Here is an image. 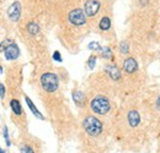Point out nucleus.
<instances>
[{"mask_svg": "<svg viewBox=\"0 0 160 153\" xmlns=\"http://www.w3.org/2000/svg\"><path fill=\"white\" fill-rule=\"evenodd\" d=\"M27 31H28L30 35L36 36V35L40 32V26H38L36 22H30V23L27 25Z\"/></svg>", "mask_w": 160, "mask_h": 153, "instance_id": "nucleus-15", "label": "nucleus"}, {"mask_svg": "<svg viewBox=\"0 0 160 153\" xmlns=\"http://www.w3.org/2000/svg\"><path fill=\"white\" fill-rule=\"evenodd\" d=\"M53 59H54L56 61H58V63L62 61V55H60V53L58 52V50H56V52L53 53Z\"/></svg>", "mask_w": 160, "mask_h": 153, "instance_id": "nucleus-23", "label": "nucleus"}, {"mask_svg": "<svg viewBox=\"0 0 160 153\" xmlns=\"http://www.w3.org/2000/svg\"><path fill=\"white\" fill-rule=\"evenodd\" d=\"M73 100H74V103L77 105L82 107L84 103H85V96H84V93L80 92V91H74L73 92Z\"/></svg>", "mask_w": 160, "mask_h": 153, "instance_id": "nucleus-12", "label": "nucleus"}, {"mask_svg": "<svg viewBox=\"0 0 160 153\" xmlns=\"http://www.w3.org/2000/svg\"><path fill=\"white\" fill-rule=\"evenodd\" d=\"M90 107H91V110L94 113L99 115H105L107 114L111 109V104H110V100L106 98V97L98 96L95 97L91 103H90Z\"/></svg>", "mask_w": 160, "mask_h": 153, "instance_id": "nucleus-3", "label": "nucleus"}, {"mask_svg": "<svg viewBox=\"0 0 160 153\" xmlns=\"http://www.w3.org/2000/svg\"><path fill=\"white\" fill-rule=\"evenodd\" d=\"M4 95H5V86L2 83H0V97L2 98Z\"/></svg>", "mask_w": 160, "mask_h": 153, "instance_id": "nucleus-24", "label": "nucleus"}, {"mask_svg": "<svg viewBox=\"0 0 160 153\" xmlns=\"http://www.w3.org/2000/svg\"><path fill=\"white\" fill-rule=\"evenodd\" d=\"M120 50L122 54H128V52H129V48H128V43L127 42H122L120 44Z\"/></svg>", "mask_w": 160, "mask_h": 153, "instance_id": "nucleus-18", "label": "nucleus"}, {"mask_svg": "<svg viewBox=\"0 0 160 153\" xmlns=\"http://www.w3.org/2000/svg\"><path fill=\"white\" fill-rule=\"evenodd\" d=\"M139 1H140V6H147L149 0H139Z\"/></svg>", "mask_w": 160, "mask_h": 153, "instance_id": "nucleus-25", "label": "nucleus"}, {"mask_svg": "<svg viewBox=\"0 0 160 153\" xmlns=\"http://www.w3.org/2000/svg\"><path fill=\"white\" fill-rule=\"evenodd\" d=\"M1 74H2V67L0 66V75H1Z\"/></svg>", "mask_w": 160, "mask_h": 153, "instance_id": "nucleus-27", "label": "nucleus"}, {"mask_svg": "<svg viewBox=\"0 0 160 153\" xmlns=\"http://www.w3.org/2000/svg\"><path fill=\"white\" fill-rule=\"evenodd\" d=\"M0 153H5V151H4V150H1V148H0Z\"/></svg>", "mask_w": 160, "mask_h": 153, "instance_id": "nucleus-28", "label": "nucleus"}, {"mask_svg": "<svg viewBox=\"0 0 160 153\" xmlns=\"http://www.w3.org/2000/svg\"><path fill=\"white\" fill-rule=\"evenodd\" d=\"M123 70L127 72V74H133L138 70V64H137V60L134 58H127L124 61H123Z\"/></svg>", "mask_w": 160, "mask_h": 153, "instance_id": "nucleus-8", "label": "nucleus"}, {"mask_svg": "<svg viewBox=\"0 0 160 153\" xmlns=\"http://www.w3.org/2000/svg\"><path fill=\"white\" fill-rule=\"evenodd\" d=\"M4 55L6 60H16L20 57V49L15 43H12L4 50Z\"/></svg>", "mask_w": 160, "mask_h": 153, "instance_id": "nucleus-7", "label": "nucleus"}, {"mask_svg": "<svg viewBox=\"0 0 160 153\" xmlns=\"http://www.w3.org/2000/svg\"><path fill=\"white\" fill-rule=\"evenodd\" d=\"M21 153H35V151L32 150V147H30V146H22L20 148Z\"/></svg>", "mask_w": 160, "mask_h": 153, "instance_id": "nucleus-22", "label": "nucleus"}, {"mask_svg": "<svg viewBox=\"0 0 160 153\" xmlns=\"http://www.w3.org/2000/svg\"><path fill=\"white\" fill-rule=\"evenodd\" d=\"M157 108H158V110H160V96L158 98V100H157Z\"/></svg>", "mask_w": 160, "mask_h": 153, "instance_id": "nucleus-26", "label": "nucleus"}, {"mask_svg": "<svg viewBox=\"0 0 160 153\" xmlns=\"http://www.w3.org/2000/svg\"><path fill=\"white\" fill-rule=\"evenodd\" d=\"M99 27H100L101 31H108L111 28V20H110V17H102L100 20Z\"/></svg>", "mask_w": 160, "mask_h": 153, "instance_id": "nucleus-14", "label": "nucleus"}, {"mask_svg": "<svg viewBox=\"0 0 160 153\" xmlns=\"http://www.w3.org/2000/svg\"><path fill=\"white\" fill-rule=\"evenodd\" d=\"M68 20L72 25L74 26H82L85 25L86 22V15L84 12V10L81 9H75V10H72L68 15Z\"/></svg>", "mask_w": 160, "mask_h": 153, "instance_id": "nucleus-4", "label": "nucleus"}, {"mask_svg": "<svg viewBox=\"0 0 160 153\" xmlns=\"http://www.w3.org/2000/svg\"><path fill=\"white\" fill-rule=\"evenodd\" d=\"M14 42L11 40V39H6V40H2L1 43H0V52H2V50H5L10 44H12Z\"/></svg>", "mask_w": 160, "mask_h": 153, "instance_id": "nucleus-19", "label": "nucleus"}, {"mask_svg": "<svg viewBox=\"0 0 160 153\" xmlns=\"http://www.w3.org/2000/svg\"><path fill=\"white\" fill-rule=\"evenodd\" d=\"M95 64H96V57H95V55H91V57L89 58V60H88V66H89V69L92 70V69L95 67Z\"/></svg>", "mask_w": 160, "mask_h": 153, "instance_id": "nucleus-20", "label": "nucleus"}, {"mask_svg": "<svg viewBox=\"0 0 160 153\" xmlns=\"http://www.w3.org/2000/svg\"><path fill=\"white\" fill-rule=\"evenodd\" d=\"M105 69H106L107 75L111 77L113 81H118V80H121V77H122V75H121V70L116 66V65H107Z\"/></svg>", "mask_w": 160, "mask_h": 153, "instance_id": "nucleus-9", "label": "nucleus"}, {"mask_svg": "<svg viewBox=\"0 0 160 153\" xmlns=\"http://www.w3.org/2000/svg\"><path fill=\"white\" fill-rule=\"evenodd\" d=\"M82 128L86 131V134L96 137L102 132V123L95 116H86L82 121Z\"/></svg>", "mask_w": 160, "mask_h": 153, "instance_id": "nucleus-1", "label": "nucleus"}, {"mask_svg": "<svg viewBox=\"0 0 160 153\" xmlns=\"http://www.w3.org/2000/svg\"><path fill=\"white\" fill-rule=\"evenodd\" d=\"M100 7L101 4L99 0H88L85 2V5H84V12H85L86 16L92 17L99 12Z\"/></svg>", "mask_w": 160, "mask_h": 153, "instance_id": "nucleus-5", "label": "nucleus"}, {"mask_svg": "<svg viewBox=\"0 0 160 153\" xmlns=\"http://www.w3.org/2000/svg\"><path fill=\"white\" fill-rule=\"evenodd\" d=\"M25 100H26V103H27V105H28V108H30V110L32 112V114L35 115L37 119H40V120H44V116L41 114L40 110L36 108V105L32 103V100L28 98L27 96H25Z\"/></svg>", "mask_w": 160, "mask_h": 153, "instance_id": "nucleus-11", "label": "nucleus"}, {"mask_svg": "<svg viewBox=\"0 0 160 153\" xmlns=\"http://www.w3.org/2000/svg\"><path fill=\"white\" fill-rule=\"evenodd\" d=\"M10 107H11L12 112H14L16 115L22 114V108H21L20 102H19L18 99H11V102H10Z\"/></svg>", "mask_w": 160, "mask_h": 153, "instance_id": "nucleus-13", "label": "nucleus"}, {"mask_svg": "<svg viewBox=\"0 0 160 153\" xmlns=\"http://www.w3.org/2000/svg\"><path fill=\"white\" fill-rule=\"evenodd\" d=\"M4 138H5L6 145H8V146H10L11 143H10V138H9V130H8V128H6V126L4 128Z\"/></svg>", "mask_w": 160, "mask_h": 153, "instance_id": "nucleus-21", "label": "nucleus"}, {"mask_svg": "<svg viewBox=\"0 0 160 153\" xmlns=\"http://www.w3.org/2000/svg\"><path fill=\"white\" fill-rule=\"evenodd\" d=\"M89 49L90 50H99V52H101L102 50V48H101V45L98 43V42H91V43H89Z\"/></svg>", "mask_w": 160, "mask_h": 153, "instance_id": "nucleus-17", "label": "nucleus"}, {"mask_svg": "<svg viewBox=\"0 0 160 153\" xmlns=\"http://www.w3.org/2000/svg\"><path fill=\"white\" fill-rule=\"evenodd\" d=\"M101 52H102V58H105V59H112V58H113L112 50H111L110 47H105V48H102Z\"/></svg>", "mask_w": 160, "mask_h": 153, "instance_id": "nucleus-16", "label": "nucleus"}, {"mask_svg": "<svg viewBox=\"0 0 160 153\" xmlns=\"http://www.w3.org/2000/svg\"><path fill=\"white\" fill-rule=\"evenodd\" d=\"M8 16L11 21H19L21 16V5L19 1H15L10 5V7L8 9Z\"/></svg>", "mask_w": 160, "mask_h": 153, "instance_id": "nucleus-6", "label": "nucleus"}, {"mask_svg": "<svg viewBox=\"0 0 160 153\" xmlns=\"http://www.w3.org/2000/svg\"><path fill=\"white\" fill-rule=\"evenodd\" d=\"M127 120L131 128H137L140 123V115L137 110H131L127 115Z\"/></svg>", "mask_w": 160, "mask_h": 153, "instance_id": "nucleus-10", "label": "nucleus"}, {"mask_svg": "<svg viewBox=\"0 0 160 153\" xmlns=\"http://www.w3.org/2000/svg\"><path fill=\"white\" fill-rule=\"evenodd\" d=\"M41 85L46 92L53 93L58 90V86H59L58 76L56 74H52V72H44L41 76Z\"/></svg>", "mask_w": 160, "mask_h": 153, "instance_id": "nucleus-2", "label": "nucleus"}]
</instances>
